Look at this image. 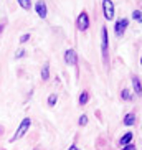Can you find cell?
<instances>
[{
  "label": "cell",
  "mask_w": 142,
  "mask_h": 150,
  "mask_svg": "<svg viewBox=\"0 0 142 150\" xmlns=\"http://www.w3.org/2000/svg\"><path fill=\"white\" fill-rule=\"evenodd\" d=\"M65 61L71 66H76L78 64V54H76L75 50H66L65 51Z\"/></svg>",
  "instance_id": "obj_5"
},
{
  "label": "cell",
  "mask_w": 142,
  "mask_h": 150,
  "mask_svg": "<svg viewBox=\"0 0 142 150\" xmlns=\"http://www.w3.org/2000/svg\"><path fill=\"white\" fill-rule=\"evenodd\" d=\"M36 13H38V17L40 18H46V13H48V10H46V4H45L43 0H40L38 4H36Z\"/></svg>",
  "instance_id": "obj_7"
},
{
  "label": "cell",
  "mask_w": 142,
  "mask_h": 150,
  "mask_svg": "<svg viewBox=\"0 0 142 150\" xmlns=\"http://www.w3.org/2000/svg\"><path fill=\"white\" fill-rule=\"evenodd\" d=\"M132 18L136 20L137 23H141L142 22V15H141V10H134L132 12Z\"/></svg>",
  "instance_id": "obj_14"
},
{
  "label": "cell",
  "mask_w": 142,
  "mask_h": 150,
  "mask_svg": "<svg viewBox=\"0 0 142 150\" xmlns=\"http://www.w3.org/2000/svg\"><path fill=\"white\" fill-rule=\"evenodd\" d=\"M56 94H51V96L48 97V106H55V102H56Z\"/></svg>",
  "instance_id": "obj_16"
},
{
  "label": "cell",
  "mask_w": 142,
  "mask_h": 150,
  "mask_svg": "<svg viewBox=\"0 0 142 150\" xmlns=\"http://www.w3.org/2000/svg\"><path fill=\"white\" fill-rule=\"evenodd\" d=\"M68 150H78V149H76V145H71V147H70V149H68Z\"/></svg>",
  "instance_id": "obj_22"
},
{
  "label": "cell",
  "mask_w": 142,
  "mask_h": 150,
  "mask_svg": "<svg viewBox=\"0 0 142 150\" xmlns=\"http://www.w3.org/2000/svg\"><path fill=\"white\" fill-rule=\"evenodd\" d=\"M23 54H25V51H23V50H20V51H17V58H22Z\"/></svg>",
  "instance_id": "obj_20"
},
{
  "label": "cell",
  "mask_w": 142,
  "mask_h": 150,
  "mask_svg": "<svg viewBox=\"0 0 142 150\" xmlns=\"http://www.w3.org/2000/svg\"><path fill=\"white\" fill-rule=\"evenodd\" d=\"M101 51H102V58L106 59L107 56V30L106 28L101 30Z\"/></svg>",
  "instance_id": "obj_6"
},
{
  "label": "cell",
  "mask_w": 142,
  "mask_h": 150,
  "mask_svg": "<svg viewBox=\"0 0 142 150\" xmlns=\"http://www.w3.org/2000/svg\"><path fill=\"white\" fill-rule=\"evenodd\" d=\"M122 150H136V145H131V144H127V145L122 147Z\"/></svg>",
  "instance_id": "obj_19"
},
{
  "label": "cell",
  "mask_w": 142,
  "mask_h": 150,
  "mask_svg": "<svg viewBox=\"0 0 142 150\" xmlns=\"http://www.w3.org/2000/svg\"><path fill=\"white\" fill-rule=\"evenodd\" d=\"M102 8H104L106 20H112L114 18V4H112V0H102Z\"/></svg>",
  "instance_id": "obj_2"
},
{
  "label": "cell",
  "mask_w": 142,
  "mask_h": 150,
  "mask_svg": "<svg viewBox=\"0 0 142 150\" xmlns=\"http://www.w3.org/2000/svg\"><path fill=\"white\" fill-rule=\"evenodd\" d=\"M121 97H122L124 101H129V99L132 97V94H131V91H129V89H124V91L121 93Z\"/></svg>",
  "instance_id": "obj_15"
},
{
  "label": "cell",
  "mask_w": 142,
  "mask_h": 150,
  "mask_svg": "<svg viewBox=\"0 0 142 150\" xmlns=\"http://www.w3.org/2000/svg\"><path fill=\"white\" fill-rule=\"evenodd\" d=\"M131 140H132V132H127L126 135H122V139H121V145H122V147L127 145Z\"/></svg>",
  "instance_id": "obj_11"
},
{
  "label": "cell",
  "mask_w": 142,
  "mask_h": 150,
  "mask_svg": "<svg viewBox=\"0 0 142 150\" xmlns=\"http://www.w3.org/2000/svg\"><path fill=\"white\" fill-rule=\"evenodd\" d=\"M127 25H129L127 18H121V20H117V23H116V27H114L116 36H122V35H124V31H126V28H127Z\"/></svg>",
  "instance_id": "obj_3"
},
{
  "label": "cell",
  "mask_w": 142,
  "mask_h": 150,
  "mask_svg": "<svg viewBox=\"0 0 142 150\" xmlns=\"http://www.w3.org/2000/svg\"><path fill=\"white\" fill-rule=\"evenodd\" d=\"M132 86H134L136 94H141V79H139L137 76H134V78H132Z\"/></svg>",
  "instance_id": "obj_8"
},
{
  "label": "cell",
  "mask_w": 142,
  "mask_h": 150,
  "mask_svg": "<svg viewBox=\"0 0 142 150\" xmlns=\"http://www.w3.org/2000/svg\"><path fill=\"white\" fill-rule=\"evenodd\" d=\"M48 78H50V64L46 63V64L43 66V69H41V79L46 81Z\"/></svg>",
  "instance_id": "obj_9"
},
{
  "label": "cell",
  "mask_w": 142,
  "mask_h": 150,
  "mask_svg": "<svg viewBox=\"0 0 142 150\" xmlns=\"http://www.w3.org/2000/svg\"><path fill=\"white\" fill-rule=\"evenodd\" d=\"M28 40H30V33H25V35L20 38V43H27Z\"/></svg>",
  "instance_id": "obj_18"
},
{
  "label": "cell",
  "mask_w": 142,
  "mask_h": 150,
  "mask_svg": "<svg viewBox=\"0 0 142 150\" xmlns=\"http://www.w3.org/2000/svg\"><path fill=\"white\" fill-rule=\"evenodd\" d=\"M18 4H20V7H22L23 10H30V7H31L30 0H18Z\"/></svg>",
  "instance_id": "obj_13"
},
{
  "label": "cell",
  "mask_w": 142,
  "mask_h": 150,
  "mask_svg": "<svg viewBox=\"0 0 142 150\" xmlns=\"http://www.w3.org/2000/svg\"><path fill=\"white\" fill-rule=\"evenodd\" d=\"M124 124H126V125H134V124H136V115H134V114H127L124 117Z\"/></svg>",
  "instance_id": "obj_12"
},
{
  "label": "cell",
  "mask_w": 142,
  "mask_h": 150,
  "mask_svg": "<svg viewBox=\"0 0 142 150\" xmlns=\"http://www.w3.org/2000/svg\"><path fill=\"white\" fill-rule=\"evenodd\" d=\"M4 28H5V25H4V23H2V25H0V33L4 31Z\"/></svg>",
  "instance_id": "obj_21"
},
{
  "label": "cell",
  "mask_w": 142,
  "mask_h": 150,
  "mask_svg": "<svg viewBox=\"0 0 142 150\" xmlns=\"http://www.w3.org/2000/svg\"><path fill=\"white\" fill-rule=\"evenodd\" d=\"M76 23H78V28H80L81 31L88 30V28H89V17H88V13H86V12H81Z\"/></svg>",
  "instance_id": "obj_4"
},
{
  "label": "cell",
  "mask_w": 142,
  "mask_h": 150,
  "mask_svg": "<svg viewBox=\"0 0 142 150\" xmlns=\"http://www.w3.org/2000/svg\"><path fill=\"white\" fill-rule=\"evenodd\" d=\"M88 99H89V94H88V91H83V93L80 94V106H84L86 102H88Z\"/></svg>",
  "instance_id": "obj_10"
},
{
  "label": "cell",
  "mask_w": 142,
  "mask_h": 150,
  "mask_svg": "<svg viewBox=\"0 0 142 150\" xmlns=\"http://www.w3.org/2000/svg\"><path fill=\"white\" fill-rule=\"evenodd\" d=\"M30 124H31L30 117H25V119L22 120V124H20L18 130L15 132V135L12 137V139H10V142H15V140H18V139H22V137L28 132V129H30Z\"/></svg>",
  "instance_id": "obj_1"
},
{
  "label": "cell",
  "mask_w": 142,
  "mask_h": 150,
  "mask_svg": "<svg viewBox=\"0 0 142 150\" xmlns=\"http://www.w3.org/2000/svg\"><path fill=\"white\" fill-rule=\"evenodd\" d=\"M78 124H80V125H86V124H88V115H81Z\"/></svg>",
  "instance_id": "obj_17"
}]
</instances>
